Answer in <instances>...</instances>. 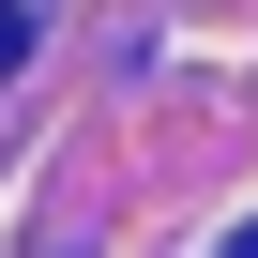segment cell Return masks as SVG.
Returning a JSON list of instances; mask_svg holds the SVG:
<instances>
[{
	"label": "cell",
	"mask_w": 258,
	"mask_h": 258,
	"mask_svg": "<svg viewBox=\"0 0 258 258\" xmlns=\"http://www.w3.org/2000/svg\"><path fill=\"white\" fill-rule=\"evenodd\" d=\"M16 61H31V16H16V0H0V76H16Z\"/></svg>",
	"instance_id": "6da1fadb"
},
{
	"label": "cell",
	"mask_w": 258,
	"mask_h": 258,
	"mask_svg": "<svg viewBox=\"0 0 258 258\" xmlns=\"http://www.w3.org/2000/svg\"><path fill=\"white\" fill-rule=\"evenodd\" d=\"M228 258H258V228H243V243H228Z\"/></svg>",
	"instance_id": "7a4b0ae2"
}]
</instances>
